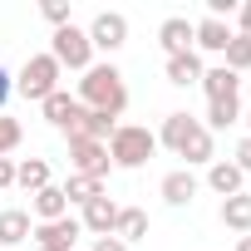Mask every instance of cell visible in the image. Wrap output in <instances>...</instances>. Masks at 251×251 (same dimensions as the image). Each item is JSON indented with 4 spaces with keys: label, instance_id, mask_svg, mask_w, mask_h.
Instances as JSON below:
<instances>
[{
    "label": "cell",
    "instance_id": "cell-1",
    "mask_svg": "<svg viewBox=\"0 0 251 251\" xmlns=\"http://www.w3.org/2000/svg\"><path fill=\"white\" fill-rule=\"evenodd\" d=\"M74 99H79V108H94V113L118 118L123 108H128V84H123V74H118L113 64H89Z\"/></svg>",
    "mask_w": 251,
    "mask_h": 251
},
{
    "label": "cell",
    "instance_id": "cell-2",
    "mask_svg": "<svg viewBox=\"0 0 251 251\" xmlns=\"http://www.w3.org/2000/svg\"><path fill=\"white\" fill-rule=\"evenodd\" d=\"M158 153V133H148L143 123H118L108 138V163L113 168H143Z\"/></svg>",
    "mask_w": 251,
    "mask_h": 251
},
{
    "label": "cell",
    "instance_id": "cell-3",
    "mask_svg": "<svg viewBox=\"0 0 251 251\" xmlns=\"http://www.w3.org/2000/svg\"><path fill=\"white\" fill-rule=\"evenodd\" d=\"M59 64H54V54L45 50V54H30L25 59V69H20V79H15V94L20 99H30V103H45L54 89H59Z\"/></svg>",
    "mask_w": 251,
    "mask_h": 251
},
{
    "label": "cell",
    "instance_id": "cell-4",
    "mask_svg": "<svg viewBox=\"0 0 251 251\" xmlns=\"http://www.w3.org/2000/svg\"><path fill=\"white\" fill-rule=\"evenodd\" d=\"M50 54H54V64H59V69H79V74L94 64V45H89V35H84L74 20H69L64 30H54V40H50Z\"/></svg>",
    "mask_w": 251,
    "mask_h": 251
},
{
    "label": "cell",
    "instance_id": "cell-5",
    "mask_svg": "<svg viewBox=\"0 0 251 251\" xmlns=\"http://www.w3.org/2000/svg\"><path fill=\"white\" fill-rule=\"evenodd\" d=\"M89 45L94 50H103V54H113V50H123L128 45V15H118V10H99L94 20H89Z\"/></svg>",
    "mask_w": 251,
    "mask_h": 251
},
{
    "label": "cell",
    "instance_id": "cell-6",
    "mask_svg": "<svg viewBox=\"0 0 251 251\" xmlns=\"http://www.w3.org/2000/svg\"><path fill=\"white\" fill-rule=\"evenodd\" d=\"M69 163H74V173L79 177H108V143H94V138H69Z\"/></svg>",
    "mask_w": 251,
    "mask_h": 251
},
{
    "label": "cell",
    "instance_id": "cell-7",
    "mask_svg": "<svg viewBox=\"0 0 251 251\" xmlns=\"http://www.w3.org/2000/svg\"><path fill=\"white\" fill-rule=\"evenodd\" d=\"M79 217H59V222H45V226H35L30 236H35V251H74V241H79Z\"/></svg>",
    "mask_w": 251,
    "mask_h": 251
},
{
    "label": "cell",
    "instance_id": "cell-8",
    "mask_svg": "<svg viewBox=\"0 0 251 251\" xmlns=\"http://www.w3.org/2000/svg\"><path fill=\"white\" fill-rule=\"evenodd\" d=\"M192 40H197V30H192V20L187 15H168L163 25H158V45H163V54L173 59V54H187L192 50Z\"/></svg>",
    "mask_w": 251,
    "mask_h": 251
},
{
    "label": "cell",
    "instance_id": "cell-9",
    "mask_svg": "<svg viewBox=\"0 0 251 251\" xmlns=\"http://www.w3.org/2000/svg\"><path fill=\"white\" fill-rule=\"evenodd\" d=\"M113 222H118V202H113L108 192L94 197V202H84V217H79L84 231H94V236H113Z\"/></svg>",
    "mask_w": 251,
    "mask_h": 251
},
{
    "label": "cell",
    "instance_id": "cell-10",
    "mask_svg": "<svg viewBox=\"0 0 251 251\" xmlns=\"http://www.w3.org/2000/svg\"><path fill=\"white\" fill-rule=\"evenodd\" d=\"M241 182H246V173H241L236 163H226V158H212V163H207V187H212L222 202H226V197H236V192H241Z\"/></svg>",
    "mask_w": 251,
    "mask_h": 251
},
{
    "label": "cell",
    "instance_id": "cell-11",
    "mask_svg": "<svg viewBox=\"0 0 251 251\" xmlns=\"http://www.w3.org/2000/svg\"><path fill=\"white\" fill-rule=\"evenodd\" d=\"M192 30H197L192 50H207V54H226V45H231V35H236L226 20H212V15H207V20H197Z\"/></svg>",
    "mask_w": 251,
    "mask_h": 251
},
{
    "label": "cell",
    "instance_id": "cell-12",
    "mask_svg": "<svg viewBox=\"0 0 251 251\" xmlns=\"http://www.w3.org/2000/svg\"><path fill=\"white\" fill-rule=\"evenodd\" d=\"M113 128H118V123H113L108 113H94V108H79V118H74V128H69V138H94V143H108V138H113Z\"/></svg>",
    "mask_w": 251,
    "mask_h": 251
},
{
    "label": "cell",
    "instance_id": "cell-13",
    "mask_svg": "<svg viewBox=\"0 0 251 251\" xmlns=\"http://www.w3.org/2000/svg\"><path fill=\"white\" fill-rule=\"evenodd\" d=\"M40 108H45V118L54 123V128H64V133L74 128V118H79V99H74L69 89H54V94H50Z\"/></svg>",
    "mask_w": 251,
    "mask_h": 251
},
{
    "label": "cell",
    "instance_id": "cell-14",
    "mask_svg": "<svg viewBox=\"0 0 251 251\" xmlns=\"http://www.w3.org/2000/svg\"><path fill=\"white\" fill-rule=\"evenodd\" d=\"M236 89H241V74H231L226 64L202 69V94H207V103H217V99H236Z\"/></svg>",
    "mask_w": 251,
    "mask_h": 251
},
{
    "label": "cell",
    "instance_id": "cell-15",
    "mask_svg": "<svg viewBox=\"0 0 251 251\" xmlns=\"http://www.w3.org/2000/svg\"><path fill=\"white\" fill-rule=\"evenodd\" d=\"M158 192H163V202H168V207H192V197H197V177H192L187 168H177V173H168V177H163V187H158Z\"/></svg>",
    "mask_w": 251,
    "mask_h": 251
},
{
    "label": "cell",
    "instance_id": "cell-16",
    "mask_svg": "<svg viewBox=\"0 0 251 251\" xmlns=\"http://www.w3.org/2000/svg\"><path fill=\"white\" fill-rule=\"evenodd\" d=\"M197 128H202V123H197L192 113H168V118H163V133H158V143H163V148H173V153H182V143H187Z\"/></svg>",
    "mask_w": 251,
    "mask_h": 251
},
{
    "label": "cell",
    "instance_id": "cell-17",
    "mask_svg": "<svg viewBox=\"0 0 251 251\" xmlns=\"http://www.w3.org/2000/svg\"><path fill=\"white\" fill-rule=\"evenodd\" d=\"M59 217H69V197H64V187H40L35 192V222L45 226V222H59Z\"/></svg>",
    "mask_w": 251,
    "mask_h": 251
},
{
    "label": "cell",
    "instance_id": "cell-18",
    "mask_svg": "<svg viewBox=\"0 0 251 251\" xmlns=\"http://www.w3.org/2000/svg\"><path fill=\"white\" fill-rule=\"evenodd\" d=\"M113 236H118L123 246H133V241H143V236H148V212H143V207H118V222H113Z\"/></svg>",
    "mask_w": 251,
    "mask_h": 251
},
{
    "label": "cell",
    "instance_id": "cell-19",
    "mask_svg": "<svg viewBox=\"0 0 251 251\" xmlns=\"http://www.w3.org/2000/svg\"><path fill=\"white\" fill-rule=\"evenodd\" d=\"M168 84H177V89L202 84V59H197V50H187V54H173V59H168Z\"/></svg>",
    "mask_w": 251,
    "mask_h": 251
},
{
    "label": "cell",
    "instance_id": "cell-20",
    "mask_svg": "<svg viewBox=\"0 0 251 251\" xmlns=\"http://www.w3.org/2000/svg\"><path fill=\"white\" fill-rule=\"evenodd\" d=\"M30 231H35L30 212H20V207H5V212H0V246H20Z\"/></svg>",
    "mask_w": 251,
    "mask_h": 251
},
{
    "label": "cell",
    "instance_id": "cell-21",
    "mask_svg": "<svg viewBox=\"0 0 251 251\" xmlns=\"http://www.w3.org/2000/svg\"><path fill=\"white\" fill-rule=\"evenodd\" d=\"M222 226H231V231L251 236V192H236V197H226V202H222Z\"/></svg>",
    "mask_w": 251,
    "mask_h": 251
},
{
    "label": "cell",
    "instance_id": "cell-22",
    "mask_svg": "<svg viewBox=\"0 0 251 251\" xmlns=\"http://www.w3.org/2000/svg\"><path fill=\"white\" fill-rule=\"evenodd\" d=\"M231 123H241V99H217V103H207V123H202L207 133H222V128H231Z\"/></svg>",
    "mask_w": 251,
    "mask_h": 251
},
{
    "label": "cell",
    "instance_id": "cell-23",
    "mask_svg": "<svg viewBox=\"0 0 251 251\" xmlns=\"http://www.w3.org/2000/svg\"><path fill=\"white\" fill-rule=\"evenodd\" d=\"M15 187H25L30 197H35L40 187H50V163H45V158H25V163L15 168Z\"/></svg>",
    "mask_w": 251,
    "mask_h": 251
},
{
    "label": "cell",
    "instance_id": "cell-24",
    "mask_svg": "<svg viewBox=\"0 0 251 251\" xmlns=\"http://www.w3.org/2000/svg\"><path fill=\"white\" fill-rule=\"evenodd\" d=\"M177 158H187V168H202V163H212V133L207 128H197L187 143H182V153Z\"/></svg>",
    "mask_w": 251,
    "mask_h": 251
},
{
    "label": "cell",
    "instance_id": "cell-25",
    "mask_svg": "<svg viewBox=\"0 0 251 251\" xmlns=\"http://www.w3.org/2000/svg\"><path fill=\"white\" fill-rule=\"evenodd\" d=\"M64 197L84 207V202H94V197H103V182H99V177H79V173H74V177L64 182Z\"/></svg>",
    "mask_w": 251,
    "mask_h": 251
},
{
    "label": "cell",
    "instance_id": "cell-26",
    "mask_svg": "<svg viewBox=\"0 0 251 251\" xmlns=\"http://www.w3.org/2000/svg\"><path fill=\"white\" fill-rule=\"evenodd\" d=\"M226 69H231V74L251 69V40H246V35H231V45H226Z\"/></svg>",
    "mask_w": 251,
    "mask_h": 251
},
{
    "label": "cell",
    "instance_id": "cell-27",
    "mask_svg": "<svg viewBox=\"0 0 251 251\" xmlns=\"http://www.w3.org/2000/svg\"><path fill=\"white\" fill-rule=\"evenodd\" d=\"M20 138H25L20 118H5V113H0V158H10V153L20 148Z\"/></svg>",
    "mask_w": 251,
    "mask_h": 251
},
{
    "label": "cell",
    "instance_id": "cell-28",
    "mask_svg": "<svg viewBox=\"0 0 251 251\" xmlns=\"http://www.w3.org/2000/svg\"><path fill=\"white\" fill-rule=\"evenodd\" d=\"M40 15H45L54 30H64V25H69V5H64V0H45V5H40Z\"/></svg>",
    "mask_w": 251,
    "mask_h": 251
},
{
    "label": "cell",
    "instance_id": "cell-29",
    "mask_svg": "<svg viewBox=\"0 0 251 251\" xmlns=\"http://www.w3.org/2000/svg\"><path fill=\"white\" fill-rule=\"evenodd\" d=\"M10 94H15V79H10V69H5V64H0V113H5Z\"/></svg>",
    "mask_w": 251,
    "mask_h": 251
},
{
    "label": "cell",
    "instance_id": "cell-30",
    "mask_svg": "<svg viewBox=\"0 0 251 251\" xmlns=\"http://www.w3.org/2000/svg\"><path fill=\"white\" fill-rule=\"evenodd\" d=\"M236 168H241V173H251V138H241V143H236Z\"/></svg>",
    "mask_w": 251,
    "mask_h": 251
},
{
    "label": "cell",
    "instance_id": "cell-31",
    "mask_svg": "<svg viewBox=\"0 0 251 251\" xmlns=\"http://www.w3.org/2000/svg\"><path fill=\"white\" fill-rule=\"evenodd\" d=\"M5 187H15V163L0 158V192H5Z\"/></svg>",
    "mask_w": 251,
    "mask_h": 251
},
{
    "label": "cell",
    "instance_id": "cell-32",
    "mask_svg": "<svg viewBox=\"0 0 251 251\" xmlns=\"http://www.w3.org/2000/svg\"><path fill=\"white\" fill-rule=\"evenodd\" d=\"M94 251H128L118 236H94Z\"/></svg>",
    "mask_w": 251,
    "mask_h": 251
},
{
    "label": "cell",
    "instance_id": "cell-33",
    "mask_svg": "<svg viewBox=\"0 0 251 251\" xmlns=\"http://www.w3.org/2000/svg\"><path fill=\"white\" fill-rule=\"evenodd\" d=\"M236 20H241V30H236V35H246V40H251V0H246V5L236 10Z\"/></svg>",
    "mask_w": 251,
    "mask_h": 251
},
{
    "label": "cell",
    "instance_id": "cell-34",
    "mask_svg": "<svg viewBox=\"0 0 251 251\" xmlns=\"http://www.w3.org/2000/svg\"><path fill=\"white\" fill-rule=\"evenodd\" d=\"M236 251H251V236H241V241H236Z\"/></svg>",
    "mask_w": 251,
    "mask_h": 251
},
{
    "label": "cell",
    "instance_id": "cell-35",
    "mask_svg": "<svg viewBox=\"0 0 251 251\" xmlns=\"http://www.w3.org/2000/svg\"><path fill=\"white\" fill-rule=\"evenodd\" d=\"M246 128H251V113H246ZM246 138H251V133H246Z\"/></svg>",
    "mask_w": 251,
    "mask_h": 251
}]
</instances>
